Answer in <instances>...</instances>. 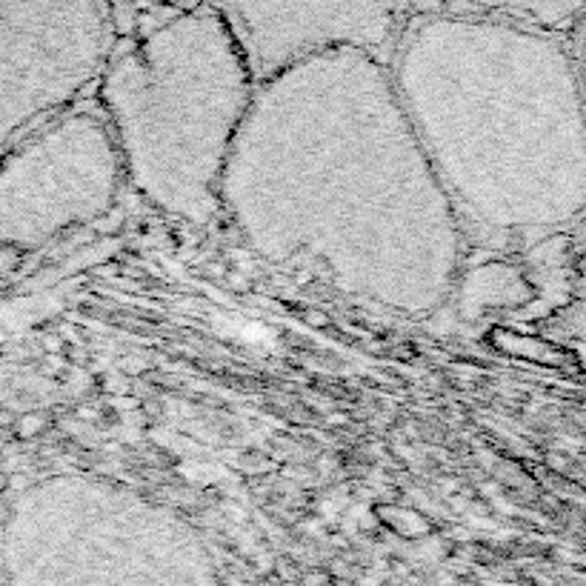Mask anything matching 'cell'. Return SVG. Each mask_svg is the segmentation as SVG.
Segmentation results:
<instances>
[{
  "mask_svg": "<svg viewBox=\"0 0 586 586\" xmlns=\"http://www.w3.org/2000/svg\"><path fill=\"white\" fill-rule=\"evenodd\" d=\"M221 201L261 255L324 263L378 304L421 315L458 281L464 226L369 52H329L258 86Z\"/></svg>",
  "mask_w": 586,
  "mask_h": 586,
  "instance_id": "cell-1",
  "label": "cell"
},
{
  "mask_svg": "<svg viewBox=\"0 0 586 586\" xmlns=\"http://www.w3.org/2000/svg\"><path fill=\"white\" fill-rule=\"evenodd\" d=\"M258 83L221 6H186L121 46L101 103L126 178L152 206L209 223Z\"/></svg>",
  "mask_w": 586,
  "mask_h": 586,
  "instance_id": "cell-3",
  "label": "cell"
},
{
  "mask_svg": "<svg viewBox=\"0 0 586 586\" xmlns=\"http://www.w3.org/2000/svg\"><path fill=\"white\" fill-rule=\"evenodd\" d=\"M392 81L461 226L549 238L586 221V92L561 38L435 15L401 32Z\"/></svg>",
  "mask_w": 586,
  "mask_h": 586,
  "instance_id": "cell-2",
  "label": "cell"
},
{
  "mask_svg": "<svg viewBox=\"0 0 586 586\" xmlns=\"http://www.w3.org/2000/svg\"><path fill=\"white\" fill-rule=\"evenodd\" d=\"M558 332L578 344H586V241L578 249V261L569 281V298L558 309Z\"/></svg>",
  "mask_w": 586,
  "mask_h": 586,
  "instance_id": "cell-7",
  "label": "cell"
},
{
  "mask_svg": "<svg viewBox=\"0 0 586 586\" xmlns=\"http://www.w3.org/2000/svg\"><path fill=\"white\" fill-rule=\"evenodd\" d=\"M118 29L115 6L98 0H0L3 155L103 81Z\"/></svg>",
  "mask_w": 586,
  "mask_h": 586,
  "instance_id": "cell-4",
  "label": "cell"
},
{
  "mask_svg": "<svg viewBox=\"0 0 586 586\" xmlns=\"http://www.w3.org/2000/svg\"><path fill=\"white\" fill-rule=\"evenodd\" d=\"M126 178L118 141L101 115L46 123L6 152L0 172V238L6 252H35L63 232L103 218Z\"/></svg>",
  "mask_w": 586,
  "mask_h": 586,
  "instance_id": "cell-5",
  "label": "cell"
},
{
  "mask_svg": "<svg viewBox=\"0 0 586 586\" xmlns=\"http://www.w3.org/2000/svg\"><path fill=\"white\" fill-rule=\"evenodd\" d=\"M575 58H578V69H581V78H584V92H586V12L584 18L575 26Z\"/></svg>",
  "mask_w": 586,
  "mask_h": 586,
  "instance_id": "cell-8",
  "label": "cell"
},
{
  "mask_svg": "<svg viewBox=\"0 0 586 586\" xmlns=\"http://www.w3.org/2000/svg\"><path fill=\"white\" fill-rule=\"evenodd\" d=\"M258 86L329 52L381 58L395 41V6L375 3H229L221 6Z\"/></svg>",
  "mask_w": 586,
  "mask_h": 586,
  "instance_id": "cell-6",
  "label": "cell"
}]
</instances>
